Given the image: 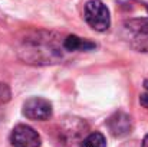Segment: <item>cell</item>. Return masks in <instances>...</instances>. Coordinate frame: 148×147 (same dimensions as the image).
Listing matches in <instances>:
<instances>
[{
    "mask_svg": "<svg viewBox=\"0 0 148 147\" xmlns=\"http://www.w3.org/2000/svg\"><path fill=\"white\" fill-rule=\"evenodd\" d=\"M25 49L26 58L38 63H53L62 58V50H65L63 42L59 43L52 33H36L26 41Z\"/></svg>",
    "mask_w": 148,
    "mask_h": 147,
    "instance_id": "obj_1",
    "label": "cell"
},
{
    "mask_svg": "<svg viewBox=\"0 0 148 147\" xmlns=\"http://www.w3.org/2000/svg\"><path fill=\"white\" fill-rule=\"evenodd\" d=\"M124 39L138 52H148V19H131L124 23Z\"/></svg>",
    "mask_w": 148,
    "mask_h": 147,
    "instance_id": "obj_2",
    "label": "cell"
},
{
    "mask_svg": "<svg viewBox=\"0 0 148 147\" xmlns=\"http://www.w3.org/2000/svg\"><path fill=\"white\" fill-rule=\"evenodd\" d=\"M84 17L86 23L98 32H105L111 25L109 10L101 0H89L85 4Z\"/></svg>",
    "mask_w": 148,
    "mask_h": 147,
    "instance_id": "obj_3",
    "label": "cell"
},
{
    "mask_svg": "<svg viewBox=\"0 0 148 147\" xmlns=\"http://www.w3.org/2000/svg\"><path fill=\"white\" fill-rule=\"evenodd\" d=\"M22 112L29 120L45 121V120H49L50 117H52V104H50L48 99L40 98V97L29 98L23 104Z\"/></svg>",
    "mask_w": 148,
    "mask_h": 147,
    "instance_id": "obj_4",
    "label": "cell"
},
{
    "mask_svg": "<svg viewBox=\"0 0 148 147\" xmlns=\"http://www.w3.org/2000/svg\"><path fill=\"white\" fill-rule=\"evenodd\" d=\"M10 143L13 147H40V136L32 127L19 124L12 130Z\"/></svg>",
    "mask_w": 148,
    "mask_h": 147,
    "instance_id": "obj_5",
    "label": "cell"
},
{
    "mask_svg": "<svg viewBox=\"0 0 148 147\" xmlns=\"http://www.w3.org/2000/svg\"><path fill=\"white\" fill-rule=\"evenodd\" d=\"M108 128L112 136L122 137L131 131V118L125 112H115L108 120Z\"/></svg>",
    "mask_w": 148,
    "mask_h": 147,
    "instance_id": "obj_6",
    "label": "cell"
},
{
    "mask_svg": "<svg viewBox=\"0 0 148 147\" xmlns=\"http://www.w3.org/2000/svg\"><path fill=\"white\" fill-rule=\"evenodd\" d=\"M63 48L68 52H75V50H89V49L95 48V43L86 41V39H82L79 36H75V35H69L63 39Z\"/></svg>",
    "mask_w": 148,
    "mask_h": 147,
    "instance_id": "obj_7",
    "label": "cell"
},
{
    "mask_svg": "<svg viewBox=\"0 0 148 147\" xmlns=\"http://www.w3.org/2000/svg\"><path fill=\"white\" fill-rule=\"evenodd\" d=\"M81 147H106V140L102 133H91L81 143Z\"/></svg>",
    "mask_w": 148,
    "mask_h": 147,
    "instance_id": "obj_8",
    "label": "cell"
},
{
    "mask_svg": "<svg viewBox=\"0 0 148 147\" xmlns=\"http://www.w3.org/2000/svg\"><path fill=\"white\" fill-rule=\"evenodd\" d=\"M10 99V90L6 84L0 82V101H7Z\"/></svg>",
    "mask_w": 148,
    "mask_h": 147,
    "instance_id": "obj_9",
    "label": "cell"
},
{
    "mask_svg": "<svg viewBox=\"0 0 148 147\" xmlns=\"http://www.w3.org/2000/svg\"><path fill=\"white\" fill-rule=\"evenodd\" d=\"M144 87H145V92L140 97V102H141L145 108H148V81L144 82Z\"/></svg>",
    "mask_w": 148,
    "mask_h": 147,
    "instance_id": "obj_10",
    "label": "cell"
},
{
    "mask_svg": "<svg viewBox=\"0 0 148 147\" xmlns=\"http://www.w3.org/2000/svg\"><path fill=\"white\" fill-rule=\"evenodd\" d=\"M143 147H148V134L144 137V140H143Z\"/></svg>",
    "mask_w": 148,
    "mask_h": 147,
    "instance_id": "obj_11",
    "label": "cell"
},
{
    "mask_svg": "<svg viewBox=\"0 0 148 147\" xmlns=\"http://www.w3.org/2000/svg\"><path fill=\"white\" fill-rule=\"evenodd\" d=\"M147 12H148V7H147Z\"/></svg>",
    "mask_w": 148,
    "mask_h": 147,
    "instance_id": "obj_12",
    "label": "cell"
}]
</instances>
